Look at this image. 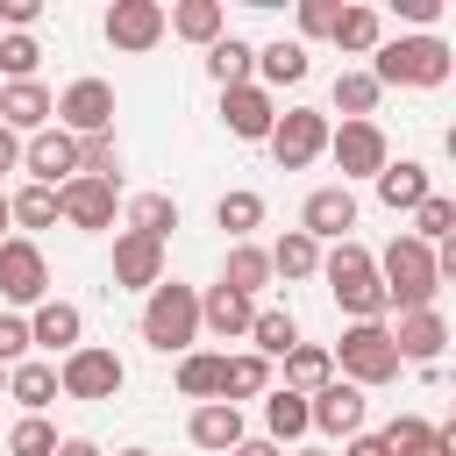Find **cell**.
Returning a JSON list of instances; mask_svg holds the SVG:
<instances>
[{"label":"cell","instance_id":"f907efd6","mask_svg":"<svg viewBox=\"0 0 456 456\" xmlns=\"http://www.w3.org/2000/svg\"><path fill=\"white\" fill-rule=\"evenodd\" d=\"M228 456H278V442H264V435H242Z\"/></svg>","mask_w":456,"mask_h":456},{"label":"cell","instance_id":"7bdbcfd3","mask_svg":"<svg viewBox=\"0 0 456 456\" xmlns=\"http://www.w3.org/2000/svg\"><path fill=\"white\" fill-rule=\"evenodd\" d=\"M36 64H43V43L36 36H0V86L36 78Z\"/></svg>","mask_w":456,"mask_h":456},{"label":"cell","instance_id":"30bf717a","mask_svg":"<svg viewBox=\"0 0 456 456\" xmlns=\"http://www.w3.org/2000/svg\"><path fill=\"white\" fill-rule=\"evenodd\" d=\"M57 128L64 135H107L114 128V86L107 78H71L57 93Z\"/></svg>","mask_w":456,"mask_h":456},{"label":"cell","instance_id":"db71d44e","mask_svg":"<svg viewBox=\"0 0 456 456\" xmlns=\"http://www.w3.org/2000/svg\"><path fill=\"white\" fill-rule=\"evenodd\" d=\"M0 228H7V192H0Z\"/></svg>","mask_w":456,"mask_h":456},{"label":"cell","instance_id":"e575fe53","mask_svg":"<svg viewBox=\"0 0 456 456\" xmlns=\"http://www.w3.org/2000/svg\"><path fill=\"white\" fill-rule=\"evenodd\" d=\"M249 342H256V356L271 363V356H285V349L299 342V321H292L285 306H256V314H249Z\"/></svg>","mask_w":456,"mask_h":456},{"label":"cell","instance_id":"9c48e42d","mask_svg":"<svg viewBox=\"0 0 456 456\" xmlns=\"http://www.w3.org/2000/svg\"><path fill=\"white\" fill-rule=\"evenodd\" d=\"M328 157H335V171L349 185V178H378L392 164V142H385L378 121H342V128H328Z\"/></svg>","mask_w":456,"mask_h":456},{"label":"cell","instance_id":"83f0119b","mask_svg":"<svg viewBox=\"0 0 456 456\" xmlns=\"http://www.w3.org/2000/svg\"><path fill=\"white\" fill-rule=\"evenodd\" d=\"M249 71H256V50H249L235 28H228L221 43H207V78H214L221 93H228V86H249Z\"/></svg>","mask_w":456,"mask_h":456},{"label":"cell","instance_id":"3957f363","mask_svg":"<svg viewBox=\"0 0 456 456\" xmlns=\"http://www.w3.org/2000/svg\"><path fill=\"white\" fill-rule=\"evenodd\" d=\"M378 285H385V306L413 314V306H435L442 278H435V249L413 242V235H392L385 256H378Z\"/></svg>","mask_w":456,"mask_h":456},{"label":"cell","instance_id":"8fae6325","mask_svg":"<svg viewBox=\"0 0 456 456\" xmlns=\"http://www.w3.org/2000/svg\"><path fill=\"white\" fill-rule=\"evenodd\" d=\"M21 171H28V185H71L78 178V135H64V128H36L28 142H21Z\"/></svg>","mask_w":456,"mask_h":456},{"label":"cell","instance_id":"7dc6e473","mask_svg":"<svg viewBox=\"0 0 456 456\" xmlns=\"http://www.w3.org/2000/svg\"><path fill=\"white\" fill-rule=\"evenodd\" d=\"M435 14H442V0H399V21H420V36H428Z\"/></svg>","mask_w":456,"mask_h":456},{"label":"cell","instance_id":"4fadbf2b","mask_svg":"<svg viewBox=\"0 0 456 456\" xmlns=\"http://www.w3.org/2000/svg\"><path fill=\"white\" fill-rule=\"evenodd\" d=\"M349 228H356V192H349V185H314L306 207H299V235H314V242H342Z\"/></svg>","mask_w":456,"mask_h":456},{"label":"cell","instance_id":"f5cc1de1","mask_svg":"<svg viewBox=\"0 0 456 456\" xmlns=\"http://www.w3.org/2000/svg\"><path fill=\"white\" fill-rule=\"evenodd\" d=\"M114 456H150V449H114Z\"/></svg>","mask_w":456,"mask_h":456},{"label":"cell","instance_id":"9f6ffc18","mask_svg":"<svg viewBox=\"0 0 456 456\" xmlns=\"http://www.w3.org/2000/svg\"><path fill=\"white\" fill-rule=\"evenodd\" d=\"M0 399H7V370H0Z\"/></svg>","mask_w":456,"mask_h":456},{"label":"cell","instance_id":"d590c367","mask_svg":"<svg viewBox=\"0 0 456 456\" xmlns=\"http://www.w3.org/2000/svg\"><path fill=\"white\" fill-rule=\"evenodd\" d=\"M128 228L150 235V242H164V235L178 228V200H171V192H135V200H128Z\"/></svg>","mask_w":456,"mask_h":456},{"label":"cell","instance_id":"603a6c76","mask_svg":"<svg viewBox=\"0 0 456 456\" xmlns=\"http://www.w3.org/2000/svg\"><path fill=\"white\" fill-rule=\"evenodd\" d=\"M370 185H378V200H385L392 214H413V207H420V200L435 192V185H428V164H413V157H399V164H385V171H378Z\"/></svg>","mask_w":456,"mask_h":456},{"label":"cell","instance_id":"44dd1931","mask_svg":"<svg viewBox=\"0 0 456 456\" xmlns=\"http://www.w3.org/2000/svg\"><path fill=\"white\" fill-rule=\"evenodd\" d=\"M385 449H392V456H456V428H435V420H420V413H399V420L385 428Z\"/></svg>","mask_w":456,"mask_h":456},{"label":"cell","instance_id":"7402d4cb","mask_svg":"<svg viewBox=\"0 0 456 456\" xmlns=\"http://www.w3.org/2000/svg\"><path fill=\"white\" fill-rule=\"evenodd\" d=\"M164 28L207 50V43H221V36H228V7H221V0H178V7L164 14Z\"/></svg>","mask_w":456,"mask_h":456},{"label":"cell","instance_id":"74e56055","mask_svg":"<svg viewBox=\"0 0 456 456\" xmlns=\"http://www.w3.org/2000/svg\"><path fill=\"white\" fill-rule=\"evenodd\" d=\"M378 100H385V86H378L370 71H342V78H335V107H342V121H370Z\"/></svg>","mask_w":456,"mask_h":456},{"label":"cell","instance_id":"ab89813d","mask_svg":"<svg viewBox=\"0 0 456 456\" xmlns=\"http://www.w3.org/2000/svg\"><path fill=\"white\" fill-rule=\"evenodd\" d=\"M449 235H456V200H449V192H428V200L413 207V242L435 249V242H449Z\"/></svg>","mask_w":456,"mask_h":456},{"label":"cell","instance_id":"816d5d0a","mask_svg":"<svg viewBox=\"0 0 456 456\" xmlns=\"http://www.w3.org/2000/svg\"><path fill=\"white\" fill-rule=\"evenodd\" d=\"M57 456H100V449H93L86 435H64V442H57Z\"/></svg>","mask_w":456,"mask_h":456},{"label":"cell","instance_id":"cb8c5ba5","mask_svg":"<svg viewBox=\"0 0 456 456\" xmlns=\"http://www.w3.org/2000/svg\"><path fill=\"white\" fill-rule=\"evenodd\" d=\"M249 314H256V299H242V292H228V285H207V292H200V328H214L221 342L249 335Z\"/></svg>","mask_w":456,"mask_h":456},{"label":"cell","instance_id":"1f68e13d","mask_svg":"<svg viewBox=\"0 0 456 456\" xmlns=\"http://www.w3.org/2000/svg\"><path fill=\"white\" fill-rule=\"evenodd\" d=\"M221 285H228V292H242V299H256V292L271 285V256H264L256 242H235V249H228V264H221Z\"/></svg>","mask_w":456,"mask_h":456},{"label":"cell","instance_id":"60d3db41","mask_svg":"<svg viewBox=\"0 0 456 456\" xmlns=\"http://www.w3.org/2000/svg\"><path fill=\"white\" fill-rule=\"evenodd\" d=\"M7 221H21V228H57V192H50V185L7 192Z\"/></svg>","mask_w":456,"mask_h":456},{"label":"cell","instance_id":"e0dca14e","mask_svg":"<svg viewBox=\"0 0 456 456\" xmlns=\"http://www.w3.org/2000/svg\"><path fill=\"white\" fill-rule=\"evenodd\" d=\"M306 420H314L321 435H342V442H349V435H363V392H356L349 378H328V385L306 399Z\"/></svg>","mask_w":456,"mask_h":456},{"label":"cell","instance_id":"d4e9b609","mask_svg":"<svg viewBox=\"0 0 456 456\" xmlns=\"http://www.w3.org/2000/svg\"><path fill=\"white\" fill-rule=\"evenodd\" d=\"M185 435H192L200 449H235L249 428H242V406H228V399H207V406H192Z\"/></svg>","mask_w":456,"mask_h":456},{"label":"cell","instance_id":"6da1fadb","mask_svg":"<svg viewBox=\"0 0 456 456\" xmlns=\"http://www.w3.org/2000/svg\"><path fill=\"white\" fill-rule=\"evenodd\" d=\"M321 278H328V292H335V306L349 314V321H385V285H378V256L356 242V235H342L335 249H321Z\"/></svg>","mask_w":456,"mask_h":456},{"label":"cell","instance_id":"4dcf8cb0","mask_svg":"<svg viewBox=\"0 0 456 456\" xmlns=\"http://www.w3.org/2000/svg\"><path fill=\"white\" fill-rule=\"evenodd\" d=\"M328 43H335V50H349V57H370V50L385 43V21H378V7H342Z\"/></svg>","mask_w":456,"mask_h":456},{"label":"cell","instance_id":"ac0fdd59","mask_svg":"<svg viewBox=\"0 0 456 456\" xmlns=\"http://www.w3.org/2000/svg\"><path fill=\"white\" fill-rule=\"evenodd\" d=\"M50 114H57V93H50L43 78L0 86V128H7V135H36V128H50Z\"/></svg>","mask_w":456,"mask_h":456},{"label":"cell","instance_id":"d6986e66","mask_svg":"<svg viewBox=\"0 0 456 456\" xmlns=\"http://www.w3.org/2000/svg\"><path fill=\"white\" fill-rule=\"evenodd\" d=\"M57 214L71 228L100 235V228H114V185L107 178H71V185H57Z\"/></svg>","mask_w":456,"mask_h":456},{"label":"cell","instance_id":"5b68a950","mask_svg":"<svg viewBox=\"0 0 456 456\" xmlns=\"http://www.w3.org/2000/svg\"><path fill=\"white\" fill-rule=\"evenodd\" d=\"M335 356V378H349L356 392H370V385H392L406 363H399V349H392V328L385 321H349L342 328V342L328 349Z\"/></svg>","mask_w":456,"mask_h":456},{"label":"cell","instance_id":"277c9868","mask_svg":"<svg viewBox=\"0 0 456 456\" xmlns=\"http://www.w3.org/2000/svg\"><path fill=\"white\" fill-rule=\"evenodd\" d=\"M142 342H150L157 356H185V349L200 342V292L178 285V278L150 285V299H142Z\"/></svg>","mask_w":456,"mask_h":456},{"label":"cell","instance_id":"11a10c76","mask_svg":"<svg viewBox=\"0 0 456 456\" xmlns=\"http://www.w3.org/2000/svg\"><path fill=\"white\" fill-rule=\"evenodd\" d=\"M299 456H328V449H299Z\"/></svg>","mask_w":456,"mask_h":456},{"label":"cell","instance_id":"ba28073f","mask_svg":"<svg viewBox=\"0 0 456 456\" xmlns=\"http://www.w3.org/2000/svg\"><path fill=\"white\" fill-rule=\"evenodd\" d=\"M0 299L7 306H43L50 299V264L28 235H0Z\"/></svg>","mask_w":456,"mask_h":456},{"label":"cell","instance_id":"ee69618b","mask_svg":"<svg viewBox=\"0 0 456 456\" xmlns=\"http://www.w3.org/2000/svg\"><path fill=\"white\" fill-rule=\"evenodd\" d=\"M7 456H57V428L43 413H21L14 435H7Z\"/></svg>","mask_w":456,"mask_h":456},{"label":"cell","instance_id":"4316f807","mask_svg":"<svg viewBox=\"0 0 456 456\" xmlns=\"http://www.w3.org/2000/svg\"><path fill=\"white\" fill-rule=\"evenodd\" d=\"M271 392V363L256 356V349H242V356H221V399L228 406H242V399H264Z\"/></svg>","mask_w":456,"mask_h":456},{"label":"cell","instance_id":"ffe728a7","mask_svg":"<svg viewBox=\"0 0 456 456\" xmlns=\"http://www.w3.org/2000/svg\"><path fill=\"white\" fill-rule=\"evenodd\" d=\"M78 335H86V314H78L71 299H43V306L28 314V342H36V349H50V356H71V349H78Z\"/></svg>","mask_w":456,"mask_h":456},{"label":"cell","instance_id":"7a4b0ae2","mask_svg":"<svg viewBox=\"0 0 456 456\" xmlns=\"http://www.w3.org/2000/svg\"><path fill=\"white\" fill-rule=\"evenodd\" d=\"M449 71H456V50L442 43V36H399V43H378L370 50V78L378 86H449Z\"/></svg>","mask_w":456,"mask_h":456},{"label":"cell","instance_id":"d6a6232c","mask_svg":"<svg viewBox=\"0 0 456 456\" xmlns=\"http://www.w3.org/2000/svg\"><path fill=\"white\" fill-rule=\"evenodd\" d=\"M306 428H314V420H306V399H299V392H285V385L264 392V442H299Z\"/></svg>","mask_w":456,"mask_h":456},{"label":"cell","instance_id":"7c38bea8","mask_svg":"<svg viewBox=\"0 0 456 456\" xmlns=\"http://www.w3.org/2000/svg\"><path fill=\"white\" fill-rule=\"evenodd\" d=\"M100 28H107V43H114V50L142 57V50H157V43H164V7H157V0H114Z\"/></svg>","mask_w":456,"mask_h":456},{"label":"cell","instance_id":"681fc988","mask_svg":"<svg viewBox=\"0 0 456 456\" xmlns=\"http://www.w3.org/2000/svg\"><path fill=\"white\" fill-rule=\"evenodd\" d=\"M7 171H21V135L0 128V178H7Z\"/></svg>","mask_w":456,"mask_h":456},{"label":"cell","instance_id":"9a60e30c","mask_svg":"<svg viewBox=\"0 0 456 456\" xmlns=\"http://www.w3.org/2000/svg\"><path fill=\"white\" fill-rule=\"evenodd\" d=\"M271 121H278V100H271L256 78L221 93V128H228V135H242V142H264V135H271Z\"/></svg>","mask_w":456,"mask_h":456},{"label":"cell","instance_id":"8d00e7d4","mask_svg":"<svg viewBox=\"0 0 456 456\" xmlns=\"http://www.w3.org/2000/svg\"><path fill=\"white\" fill-rule=\"evenodd\" d=\"M178 392L200 399V406L221 399V356H214V349H185V356H178Z\"/></svg>","mask_w":456,"mask_h":456},{"label":"cell","instance_id":"52a82bcc","mask_svg":"<svg viewBox=\"0 0 456 456\" xmlns=\"http://www.w3.org/2000/svg\"><path fill=\"white\" fill-rule=\"evenodd\" d=\"M271 157H278V171H306L321 150H328V114L321 107H285L278 121H271Z\"/></svg>","mask_w":456,"mask_h":456},{"label":"cell","instance_id":"8992f818","mask_svg":"<svg viewBox=\"0 0 456 456\" xmlns=\"http://www.w3.org/2000/svg\"><path fill=\"white\" fill-rule=\"evenodd\" d=\"M128 385V363L114 356V349H100V342H78L64 363H57V392L64 399H114Z\"/></svg>","mask_w":456,"mask_h":456},{"label":"cell","instance_id":"f6af8a7d","mask_svg":"<svg viewBox=\"0 0 456 456\" xmlns=\"http://www.w3.org/2000/svg\"><path fill=\"white\" fill-rule=\"evenodd\" d=\"M28 321L21 314H0V370H14V363H28Z\"/></svg>","mask_w":456,"mask_h":456},{"label":"cell","instance_id":"bcb514c9","mask_svg":"<svg viewBox=\"0 0 456 456\" xmlns=\"http://www.w3.org/2000/svg\"><path fill=\"white\" fill-rule=\"evenodd\" d=\"M342 0H299V36H335Z\"/></svg>","mask_w":456,"mask_h":456},{"label":"cell","instance_id":"b9f144b4","mask_svg":"<svg viewBox=\"0 0 456 456\" xmlns=\"http://www.w3.org/2000/svg\"><path fill=\"white\" fill-rule=\"evenodd\" d=\"M114 171H121L114 128H107V135H78V178H107V185H114Z\"/></svg>","mask_w":456,"mask_h":456},{"label":"cell","instance_id":"f546056e","mask_svg":"<svg viewBox=\"0 0 456 456\" xmlns=\"http://www.w3.org/2000/svg\"><path fill=\"white\" fill-rule=\"evenodd\" d=\"M7 399H14L21 413H43V406L57 399V363H36V356L14 363V370H7Z\"/></svg>","mask_w":456,"mask_h":456},{"label":"cell","instance_id":"484cf974","mask_svg":"<svg viewBox=\"0 0 456 456\" xmlns=\"http://www.w3.org/2000/svg\"><path fill=\"white\" fill-rule=\"evenodd\" d=\"M328 378H335V356H328L321 342H292V349H285V392L314 399V392H321Z\"/></svg>","mask_w":456,"mask_h":456},{"label":"cell","instance_id":"2e32d148","mask_svg":"<svg viewBox=\"0 0 456 456\" xmlns=\"http://www.w3.org/2000/svg\"><path fill=\"white\" fill-rule=\"evenodd\" d=\"M114 285H121V292H150V285H164V242L121 228V235H114Z\"/></svg>","mask_w":456,"mask_h":456},{"label":"cell","instance_id":"f1b7e54d","mask_svg":"<svg viewBox=\"0 0 456 456\" xmlns=\"http://www.w3.org/2000/svg\"><path fill=\"white\" fill-rule=\"evenodd\" d=\"M264 256H271V278H321V242L299 235V228H285Z\"/></svg>","mask_w":456,"mask_h":456},{"label":"cell","instance_id":"f35d334b","mask_svg":"<svg viewBox=\"0 0 456 456\" xmlns=\"http://www.w3.org/2000/svg\"><path fill=\"white\" fill-rule=\"evenodd\" d=\"M214 228H228L235 242H249V228H264V200H256V192H242V185H235V192H221V200H214Z\"/></svg>","mask_w":456,"mask_h":456},{"label":"cell","instance_id":"836d02e7","mask_svg":"<svg viewBox=\"0 0 456 456\" xmlns=\"http://www.w3.org/2000/svg\"><path fill=\"white\" fill-rule=\"evenodd\" d=\"M256 71H264V93H271V86H299V78H306V43H292V36L264 43V50H256Z\"/></svg>","mask_w":456,"mask_h":456},{"label":"cell","instance_id":"c3c4849f","mask_svg":"<svg viewBox=\"0 0 456 456\" xmlns=\"http://www.w3.org/2000/svg\"><path fill=\"white\" fill-rule=\"evenodd\" d=\"M342 456H392V449H385V435H349Z\"/></svg>","mask_w":456,"mask_h":456},{"label":"cell","instance_id":"5bb4252c","mask_svg":"<svg viewBox=\"0 0 456 456\" xmlns=\"http://www.w3.org/2000/svg\"><path fill=\"white\" fill-rule=\"evenodd\" d=\"M392 349H399V363H420V370H435V363H442V349H449V321H442L435 306H413V314H399V328H392Z\"/></svg>","mask_w":456,"mask_h":456}]
</instances>
